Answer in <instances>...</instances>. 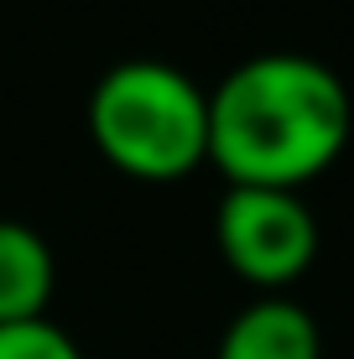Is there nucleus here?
I'll return each instance as SVG.
<instances>
[{
	"label": "nucleus",
	"instance_id": "1",
	"mask_svg": "<svg viewBox=\"0 0 354 359\" xmlns=\"http://www.w3.org/2000/svg\"><path fill=\"white\" fill-rule=\"evenodd\" d=\"M349 126V89L328 63L261 53L229 68L209 94V162L229 188L297 193L344 156Z\"/></svg>",
	"mask_w": 354,
	"mask_h": 359
},
{
	"label": "nucleus",
	"instance_id": "2",
	"mask_svg": "<svg viewBox=\"0 0 354 359\" xmlns=\"http://www.w3.org/2000/svg\"><path fill=\"white\" fill-rule=\"evenodd\" d=\"M89 135L125 177H188L209 162V94L162 57H130L94 83Z\"/></svg>",
	"mask_w": 354,
	"mask_h": 359
},
{
	"label": "nucleus",
	"instance_id": "3",
	"mask_svg": "<svg viewBox=\"0 0 354 359\" xmlns=\"http://www.w3.org/2000/svg\"><path fill=\"white\" fill-rule=\"evenodd\" d=\"M214 240L240 281L282 297L318 255V219L297 193L229 188L214 208Z\"/></svg>",
	"mask_w": 354,
	"mask_h": 359
},
{
	"label": "nucleus",
	"instance_id": "4",
	"mask_svg": "<svg viewBox=\"0 0 354 359\" xmlns=\"http://www.w3.org/2000/svg\"><path fill=\"white\" fill-rule=\"evenodd\" d=\"M214 359H323L318 323L292 297H255L229 318Z\"/></svg>",
	"mask_w": 354,
	"mask_h": 359
},
{
	"label": "nucleus",
	"instance_id": "5",
	"mask_svg": "<svg viewBox=\"0 0 354 359\" xmlns=\"http://www.w3.org/2000/svg\"><path fill=\"white\" fill-rule=\"evenodd\" d=\"M53 287H57L53 245L21 219H0V323L47 318Z\"/></svg>",
	"mask_w": 354,
	"mask_h": 359
},
{
	"label": "nucleus",
	"instance_id": "6",
	"mask_svg": "<svg viewBox=\"0 0 354 359\" xmlns=\"http://www.w3.org/2000/svg\"><path fill=\"white\" fill-rule=\"evenodd\" d=\"M0 359H83V354L53 318H32V323H0Z\"/></svg>",
	"mask_w": 354,
	"mask_h": 359
}]
</instances>
